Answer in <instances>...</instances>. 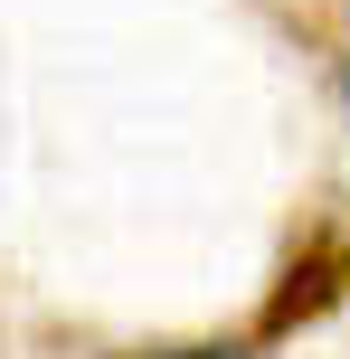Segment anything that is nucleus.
I'll return each mask as SVG.
<instances>
[{"instance_id":"obj_1","label":"nucleus","mask_w":350,"mask_h":359,"mask_svg":"<svg viewBox=\"0 0 350 359\" xmlns=\"http://www.w3.org/2000/svg\"><path fill=\"white\" fill-rule=\"evenodd\" d=\"M341 284H350V255L332 246V236H313V255H294L284 293L265 303V331H294V322H313V312H332V303H341Z\"/></svg>"},{"instance_id":"obj_2","label":"nucleus","mask_w":350,"mask_h":359,"mask_svg":"<svg viewBox=\"0 0 350 359\" xmlns=\"http://www.w3.org/2000/svg\"><path fill=\"white\" fill-rule=\"evenodd\" d=\"M152 359H246V350H152Z\"/></svg>"}]
</instances>
